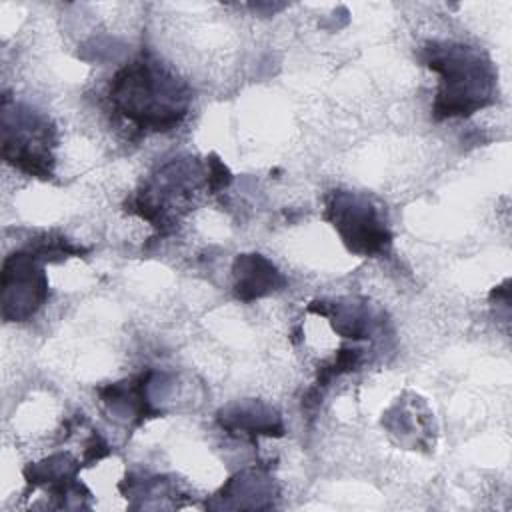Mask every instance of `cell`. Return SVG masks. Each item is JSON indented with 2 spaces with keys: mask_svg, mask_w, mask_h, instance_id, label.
<instances>
[{
  "mask_svg": "<svg viewBox=\"0 0 512 512\" xmlns=\"http://www.w3.org/2000/svg\"><path fill=\"white\" fill-rule=\"evenodd\" d=\"M112 108L140 130L170 132L188 114L190 88L150 54L120 68L108 88Z\"/></svg>",
  "mask_w": 512,
  "mask_h": 512,
  "instance_id": "6da1fadb",
  "label": "cell"
},
{
  "mask_svg": "<svg viewBox=\"0 0 512 512\" xmlns=\"http://www.w3.org/2000/svg\"><path fill=\"white\" fill-rule=\"evenodd\" d=\"M422 62L440 76L434 118H466L496 100V70L478 48L456 42H426Z\"/></svg>",
  "mask_w": 512,
  "mask_h": 512,
  "instance_id": "7a4b0ae2",
  "label": "cell"
},
{
  "mask_svg": "<svg viewBox=\"0 0 512 512\" xmlns=\"http://www.w3.org/2000/svg\"><path fill=\"white\" fill-rule=\"evenodd\" d=\"M56 126L42 112L2 98V158L40 180L54 176Z\"/></svg>",
  "mask_w": 512,
  "mask_h": 512,
  "instance_id": "3957f363",
  "label": "cell"
},
{
  "mask_svg": "<svg viewBox=\"0 0 512 512\" xmlns=\"http://www.w3.org/2000/svg\"><path fill=\"white\" fill-rule=\"evenodd\" d=\"M206 174L204 166L196 158H174L158 168L150 180L126 202V210L148 220L160 232H168L176 226L186 202L194 196L200 184V176Z\"/></svg>",
  "mask_w": 512,
  "mask_h": 512,
  "instance_id": "277c9868",
  "label": "cell"
},
{
  "mask_svg": "<svg viewBox=\"0 0 512 512\" xmlns=\"http://www.w3.org/2000/svg\"><path fill=\"white\" fill-rule=\"evenodd\" d=\"M324 218L356 256H378L392 244L382 208L366 194L334 190L326 200Z\"/></svg>",
  "mask_w": 512,
  "mask_h": 512,
  "instance_id": "5b68a950",
  "label": "cell"
},
{
  "mask_svg": "<svg viewBox=\"0 0 512 512\" xmlns=\"http://www.w3.org/2000/svg\"><path fill=\"white\" fill-rule=\"evenodd\" d=\"M42 260L28 248L12 252L2 264V316L8 322L30 320L48 298Z\"/></svg>",
  "mask_w": 512,
  "mask_h": 512,
  "instance_id": "8992f818",
  "label": "cell"
},
{
  "mask_svg": "<svg viewBox=\"0 0 512 512\" xmlns=\"http://www.w3.org/2000/svg\"><path fill=\"white\" fill-rule=\"evenodd\" d=\"M80 468L82 462L70 454H52L42 462L28 464L24 468V478L28 490L44 488L54 500H58V506L70 508V498L80 500V494H90L88 488L78 480Z\"/></svg>",
  "mask_w": 512,
  "mask_h": 512,
  "instance_id": "52a82bcc",
  "label": "cell"
},
{
  "mask_svg": "<svg viewBox=\"0 0 512 512\" xmlns=\"http://www.w3.org/2000/svg\"><path fill=\"white\" fill-rule=\"evenodd\" d=\"M152 380V372H142L134 378L122 380L108 384L98 390L102 402L114 414L116 418H124L126 422L130 420L134 426L142 424L148 418H156L162 412L154 408L150 396H148V386Z\"/></svg>",
  "mask_w": 512,
  "mask_h": 512,
  "instance_id": "ba28073f",
  "label": "cell"
},
{
  "mask_svg": "<svg viewBox=\"0 0 512 512\" xmlns=\"http://www.w3.org/2000/svg\"><path fill=\"white\" fill-rule=\"evenodd\" d=\"M234 294L236 298L250 302L280 290L286 280L278 268L260 254H240L232 264Z\"/></svg>",
  "mask_w": 512,
  "mask_h": 512,
  "instance_id": "9c48e42d",
  "label": "cell"
},
{
  "mask_svg": "<svg viewBox=\"0 0 512 512\" xmlns=\"http://www.w3.org/2000/svg\"><path fill=\"white\" fill-rule=\"evenodd\" d=\"M308 312L330 318L336 334L350 340H368L370 334L376 330L378 322L382 320L372 312L368 302L358 300H316L308 306Z\"/></svg>",
  "mask_w": 512,
  "mask_h": 512,
  "instance_id": "30bf717a",
  "label": "cell"
},
{
  "mask_svg": "<svg viewBox=\"0 0 512 512\" xmlns=\"http://www.w3.org/2000/svg\"><path fill=\"white\" fill-rule=\"evenodd\" d=\"M218 424L228 432H240L250 438L256 436H284L280 416L262 404H236L218 414Z\"/></svg>",
  "mask_w": 512,
  "mask_h": 512,
  "instance_id": "8fae6325",
  "label": "cell"
}]
</instances>
